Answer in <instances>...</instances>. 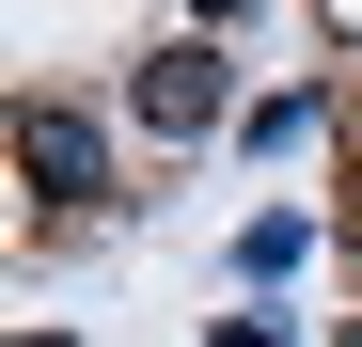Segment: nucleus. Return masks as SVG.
<instances>
[{
    "label": "nucleus",
    "instance_id": "1",
    "mask_svg": "<svg viewBox=\"0 0 362 347\" xmlns=\"http://www.w3.org/2000/svg\"><path fill=\"white\" fill-rule=\"evenodd\" d=\"M16 158H32V190H47V205H95V190H110L95 110H64V95H32V110H16Z\"/></svg>",
    "mask_w": 362,
    "mask_h": 347
},
{
    "label": "nucleus",
    "instance_id": "2",
    "mask_svg": "<svg viewBox=\"0 0 362 347\" xmlns=\"http://www.w3.org/2000/svg\"><path fill=\"white\" fill-rule=\"evenodd\" d=\"M221 95H236V79H221V47H205V32H173L158 64H142V127H158V142H205V127H221Z\"/></svg>",
    "mask_w": 362,
    "mask_h": 347
},
{
    "label": "nucleus",
    "instance_id": "3",
    "mask_svg": "<svg viewBox=\"0 0 362 347\" xmlns=\"http://www.w3.org/2000/svg\"><path fill=\"white\" fill-rule=\"evenodd\" d=\"M221 347H284V331H268V316H221Z\"/></svg>",
    "mask_w": 362,
    "mask_h": 347
},
{
    "label": "nucleus",
    "instance_id": "4",
    "mask_svg": "<svg viewBox=\"0 0 362 347\" xmlns=\"http://www.w3.org/2000/svg\"><path fill=\"white\" fill-rule=\"evenodd\" d=\"M346 347H362V331H346Z\"/></svg>",
    "mask_w": 362,
    "mask_h": 347
}]
</instances>
